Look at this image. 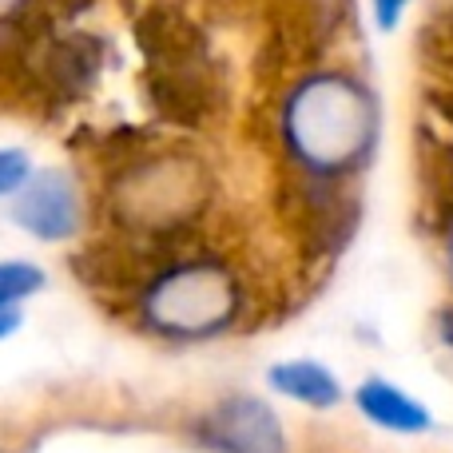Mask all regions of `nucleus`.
<instances>
[{
  "instance_id": "obj_8",
  "label": "nucleus",
  "mask_w": 453,
  "mask_h": 453,
  "mask_svg": "<svg viewBox=\"0 0 453 453\" xmlns=\"http://www.w3.org/2000/svg\"><path fill=\"white\" fill-rule=\"evenodd\" d=\"M24 180H28V159L20 151H0V196L16 191Z\"/></svg>"
},
{
  "instance_id": "obj_6",
  "label": "nucleus",
  "mask_w": 453,
  "mask_h": 453,
  "mask_svg": "<svg viewBox=\"0 0 453 453\" xmlns=\"http://www.w3.org/2000/svg\"><path fill=\"white\" fill-rule=\"evenodd\" d=\"M271 386L287 398L303 402V406H314V410H326V406H338L342 398V386L338 378L330 374L326 366L319 362H282V366L271 370Z\"/></svg>"
},
{
  "instance_id": "obj_3",
  "label": "nucleus",
  "mask_w": 453,
  "mask_h": 453,
  "mask_svg": "<svg viewBox=\"0 0 453 453\" xmlns=\"http://www.w3.org/2000/svg\"><path fill=\"white\" fill-rule=\"evenodd\" d=\"M203 441L215 453H287L279 414L263 398L234 394L203 418Z\"/></svg>"
},
{
  "instance_id": "obj_2",
  "label": "nucleus",
  "mask_w": 453,
  "mask_h": 453,
  "mask_svg": "<svg viewBox=\"0 0 453 453\" xmlns=\"http://www.w3.org/2000/svg\"><path fill=\"white\" fill-rule=\"evenodd\" d=\"M148 322L172 338H207L239 314V282L219 263H188L156 279L143 298Z\"/></svg>"
},
{
  "instance_id": "obj_10",
  "label": "nucleus",
  "mask_w": 453,
  "mask_h": 453,
  "mask_svg": "<svg viewBox=\"0 0 453 453\" xmlns=\"http://www.w3.org/2000/svg\"><path fill=\"white\" fill-rule=\"evenodd\" d=\"M16 326H20V311H16V306L12 311H0V338H8Z\"/></svg>"
},
{
  "instance_id": "obj_11",
  "label": "nucleus",
  "mask_w": 453,
  "mask_h": 453,
  "mask_svg": "<svg viewBox=\"0 0 453 453\" xmlns=\"http://www.w3.org/2000/svg\"><path fill=\"white\" fill-rule=\"evenodd\" d=\"M449 274H453V234H449Z\"/></svg>"
},
{
  "instance_id": "obj_1",
  "label": "nucleus",
  "mask_w": 453,
  "mask_h": 453,
  "mask_svg": "<svg viewBox=\"0 0 453 453\" xmlns=\"http://www.w3.org/2000/svg\"><path fill=\"white\" fill-rule=\"evenodd\" d=\"M290 156L319 175H342L370 156L378 140V100L346 72L306 76L282 108Z\"/></svg>"
},
{
  "instance_id": "obj_5",
  "label": "nucleus",
  "mask_w": 453,
  "mask_h": 453,
  "mask_svg": "<svg viewBox=\"0 0 453 453\" xmlns=\"http://www.w3.org/2000/svg\"><path fill=\"white\" fill-rule=\"evenodd\" d=\"M358 410L370 418L374 426L394 434H422L430 430V410L418 406L406 390H398L394 382H382V378H370L358 390Z\"/></svg>"
},
{
  "instance_id": "obj_4",
  "label": "nucleus",
  "mask_w": 453,
  "mask_h": 453,
  "mask_svg": "<svg viewBox=\"0 0 453 453\" xmlns=\"http://www.w3.org/2000/svg\"><path fill=\"white\" fill-rule=\"evenodd\" d=\"M16 223L28 226L40 239H68L80 226V203L72 183L60 175H40L16 199Z\"/></svg>"
},
{
  "instance_id": "obj_7",
  "label": "nucleus",
  "mask_w": 453,
  "mask_h": 453,
  "mask_svg": "<svg viewBox=\"0 0 453 453\" xmlns=\"http://www.w3.org/2000/svg\"><path fill=\"white\" fill-rule=\"evenodd\" d=\"M44 287V274L32 263H0V311H12L20 298Z\"/></svg>"
},
{
  "instance_id": "obj_9",
  "label": "nucleus",
  "mask_w": 453,
  "mask_h": 453,
  "mask_svg": "<svg viewBox=\"0 0 453 453\" xmlns=\"http://www.w3.org/2000/svg\"><path fill=\"white\" fill-rule=\"evenodd\" d=\"M410 8V0H374V16H378V28L394 32L402 20V12Z\"/></svg>"
}]
</instances>
